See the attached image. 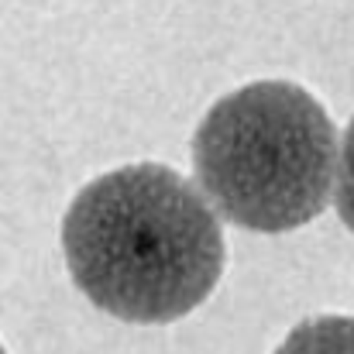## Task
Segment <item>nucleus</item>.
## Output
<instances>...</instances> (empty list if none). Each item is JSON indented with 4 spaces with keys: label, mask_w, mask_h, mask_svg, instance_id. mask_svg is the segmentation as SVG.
<instances>
[{
    "label": "nucleus",
    "mask_w": 354,
    "mask_h": 354,
    "mask_svg": "<svg viewBox=\"0 0 354 354\" xmlns=\"http://www.w3.org/2000/svg\"><path fill=\"white\" fill-rule=\"evenodd\" d=\"M76 289L127 324H169L221 282L227 244L203 193L172 165L134 162L90 179L62 217Z\"/></svg>",
    "instance_id": "1"
},
{
    "label": "nucleus",
    "mask_w": 354,
    "mask_h": 354,
    "mask_svg": "<svg viewBox=\"0 0 354 354\" xmlns=\"http://www.w3.org/2000/svg\"><path fill=\"white\" fill-rule=\"evenodd\" d=\"M193 172L210 210L231 224L296 231L330 203L337 127L299 83L258 80L221 97L196 124Z\"/></svg>",
    "instance_id": "2"
},
{
    "label": "nucleus",
    "mask_w": 354,
    "mask_h": 354,
    "mask_svg": "<svg viewBox=\"0 0 354 354\" xmlns=\"http://www.w3.org/2000/svg\"><path fill=\"white\" fill-rule=\"evenodd\" d=\"M275 354H354V317H310L286 334Z\"/></svg>",
    "instance_id": "3"
},
{
    "label": "nucleus",
    "mask_w": 354,
    "mask_h": 354,
    "mask_svg": "<svg viewBox=\"0 0 354 354\" xmlns=\"http://www.w3.org/2000/svg\"><path fill=\"white\" fill-rule=\"evenodd\" d=\"M337 193H334V203H337V214L344 221V227L354 234V118L344 127V138L337 141Z\"/></svg>",
    "instance_id": "4"
},
{
    "label": "nucleus",
    "mask_w": 354,
    "mask_h": 354,
    "mask_svg": "<svg viewBox=\"0 0 354 354\" xmlns=\"http://www.w3.org/2000/svg\"><path fill=\"white\" fill-rule=\"evenodd\" d=\"M0 354H3V344H0Z\"/></svg>",
    "instance_id": "5"
}]
</instances>
